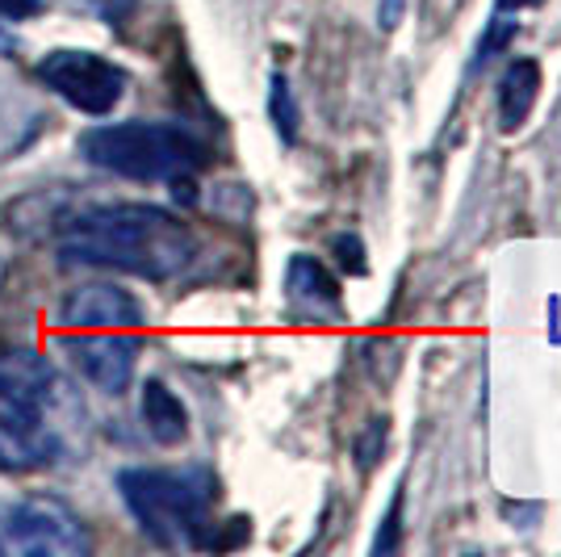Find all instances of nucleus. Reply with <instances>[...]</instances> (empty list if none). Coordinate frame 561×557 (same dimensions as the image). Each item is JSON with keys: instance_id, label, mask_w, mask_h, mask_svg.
<instances>
[{"instance_id": "obj_1", "label": "nucleus", "mask_w": 561, "mask_h": 557, "mask_svg": "<svg viewBox=\"0 0 561 557\" xmlns=\"http://www.w3.org/2000/svg\"><path fill=\"white\" fill-rule=\"evenodd\" d=\"M59 252L71 264L168 281L193 264L197 239L176 214L160 206H105L71 218L68 231L59 235Z\"/></svg>"}, {"instance_id": "obj_2", "label": "nucleus", "mask_w": 561, "mask_h": 557, "mask_svg": "<svg viewBox=\"0 0 561 557\" xmlns=\"http://www.w3.org/2000/svg\"><path fill=\"white\" fill-rule=\"evenodd\" d=\"M64 344L80 373L105 395H122L135 377V361L142 349V306L135 294L110 281L80 285L64 303Z\"/></svg>"}, {"instance_id": "obj_3", "label": "nucleus", "mask_w": 561, "mask_h": 557, "mask_svg": "<svg viewBox=\"0 0 561 557\" xmlns=\"http://www.w3.org/2000/svg\"><path fill=\"white\" fill-rule=\"evenodd\" d=\"M59 377L34 349L0 352V469H38L59 457Z\"/></svg>"}, {"instance_id": "obj_4", "label": "nucleus", "mask_w": 561, "mask_h": 557, "mask_svg": "<svg viewBox=\"0 0 561 557\" xmlns=\"http://www.w3.org/2000/svg\"><path fill=\"white\" fill-rule=\"evenodd\" d=\"M122 503L160 549H202L210 528L214 478L206 469H122Z\"/></svg>"}, {"instance_id": "obj_5", "label": "nucleus", "mask_w": 561, "mask_h": 557, "mask_svg": "<svg viewBox=\"0 0 561 557\" xmlns=\"http://www.w3.org/2000/svg\"><path fill=\"white\" fill-rule=\"evenodd\" d=\"M84 160L126 181H185L206 168L210 147L176 122H114L80 139Z\"/></svg>"}, {"instance_id": "obj_6", "label": "nucleus", "mask_w": 561, "mask_h": 557, "mask_svg": "<svg viewBox=\"0 0 561 557\" xmlns=\"http://www.w3.org/2000/svg\"><path fill=\"white\" fill-rule=\"evenodd\" d=\"M89 549L93 541L84 520L55 495H30L0 520L4 557H84Z\"/></svg>"}, {"instance_id": "obj_7", "label": "nucleus", "mask_w": 561, "mask_h": 557, "mask_svg": "<svg viewBox=\"0 0 561 557\" xmlns=\"http://www.w3.org/2000/svg\"><path fill=\"white\" fill-rule=\"evenodd\" d=\"M38 80L68 105H76L80 114L93 117L110 114L126 89V71L93 50H50L38 64Z\"/></svg>"}, {"instance_id": "obj_8", "label": "nucleus", "mask_w": 561, "mask_h": 557, "mask_svg": "<svg viewBox=\"0 0 561 557\" xmlns=\"http://www.w3.org/2000/svg\"><path fill=\"white\" fill-rule=\"evenodd\" d=\"M285 289H289V303L302 306L306 315H340V306H344L340 281L331 277L314 255H294V260H289V269H285Z\"/></svg>"}, {"instance_id": "obj_9", "label": "nucleus", "mask_w": 561, "mask_h": 557, "mask_svg": "<svg viewBox=\"0 0 561 557\" xmlns=\"http://www.w3.org/2000/svg\"><path fill=\"white\" fill-rule=\"evenodd\" d=\"M537 96H540V64L537 59H515L512 68L503 71V80H499V126L507 135H515L528 122Z\"/></svg>"}, {"instance_id": "obj_10", "label": "nucleus", "mask_w": 561, "mask_h": 557, "mask_svg": "<svg viewBox=\"0 0 561 557\" xmlns=\"http://www.w3.org/2000/svg\"><path fill=\"white\" fill-rule=\"evenodd\" d=\"M142 423L160 444H181L188 436V411L185 402L168 390L164 382H147L142 386Z\"/></svg>"}, {"instance_id": "obj_11", "label": "nucleus", "mask_w": 561, "mask_h": 557, "mask_svg": "<svg viewBox=\"0 0 561 557\" xmlns=\"http://www.w3.org/2000/svg\"><path fill=\"white\" fill-rule=\"evenodd\" d=\"M268 117H273V126H277L280 143L298 139L302 110H298V101H294V89H289V80H285L280 71H273V80H268Z\"/></svg>"}, {"instance_id": "obj_12", "label": "nucleus", "mask_w": 561, "mask_h": 557, "mask_svg": "<svg viewBox=\"0 0 561 557\" xmlns=\"http://www.w3.org/2000/svg\"><path fill=\"white\" fill-rule=\"evenodd\" d=\"M515 30L519 25L507 22V13H494L491 25H486V34H482V43H478V55H473V68H482V64H491L494 55H503V50L515 43Z\"/></svg>"}, {"instance_id": "obj_13", "label": "nucleus", "mask_w": 561, "mask_h": 557, "mask_svg": "<svg viewBox=\"0 0 561 557\" xmlns=\"http://www.w3.org/2000/svg\"><path fill=\"white\" fill-rule=\"evenodd\" d=\"M331 252L340 260V269L352 273V277H360L369 264H365V243H360V235H335L331 239Z\"/></svg>"}, {"instance_id": "obj_14", "label": "nucleus", "mask_w": 561, "mask_h": 557, "mask_svg": "<svg viewBox=\"0 0 561 557\" xmlns=\"http://www.w3.org/2000/svg\"><path fill=\"white\" fill-rule=\"evenodd\" d=\"M402 490L394 495V503H390V511H386V520H381V528H377V536H374V554L381 557V554H394L398 549V541H402Z\"/></svg>"}, {"instance_id": "obj_15", "label": "nucleus", "mask_w": 561, "mask_h": 557, "mask_svg": "<svg viewBox=\"0 0 561 557\" xmlns=\"http://www.w3.org/2000/svg\"><path fill=\"white\" fill-rule=\"evenodd\" d=\"M386 436H390V423H386V419H369L365 436L356 441V462H360V469H369V465L381 457V448H386Z\"/></svg>"}, {"instance_id": "obj_16", "label": "nucleus", "mask_w": 561, "mask_h": 557, "mask_svg": "<svg viewBox=\"0 0 561 557\" xmlns=\"http://www.w3.org/2000/svg\"><path fill=\"white\" fill-rule=\"evenodd\" d=\"M89 13L105 18V22H126V13L135 9V0H80Z\"/></svg>"}, {"instance_id": "obj_17", "label": "nucleus", "mask_w": 561, "mask_h": 557, "mask_svg": "<svg viewBox=\"0 0 561 557\" xmlns=\"http://www.w3.org/2000/svg\"><path fill=\"white\" fill-rule=\"evenodd\" d=\"M47 0H0V18H13V22H25L34 13H43Z\"/></svg>"}, {"instance_id": "obj_18", "label": "nucleus", "mask_w": 561, "mask_h": 557, "mask_svg": "<svg viewBox=\"0 0 561 557\" xmlns=\"http://www.w3.org/2000/svg\"><path fill=\"white\" fill-rule=\"evenodd\" d=\"M402 13H407V0H377V25H381L386 34H390V30H398Z\"/></svg>"}, {"instance_id": "obj_19", "label": "nucleus", "mask_w": 561, "mask_h": 557, "mask_svg": "<svg viewBox=\"0 0 561 557\" xmlns=\"http://www.w3.org/2000/svg\"><path fill=\"white\" fill-rule=\"evenodd\" d=\"M545 0H494V13H519V9H537Z\"/></svg>"}, {"instance_id": "obj_20", "label": "nucleus", "mask_w": 561, "mask_h": 557, "mask_svg": "<svg viewBox=\"0 0 561 557\" xmlns=\"http://www.w3.org/2000/svg\"><path fill=\"white\" fill-rule=\"evenodd\" d=\"M9 47H13V38H9V30L0 25V50H9Z\"/></svg>"}]
</instances>
